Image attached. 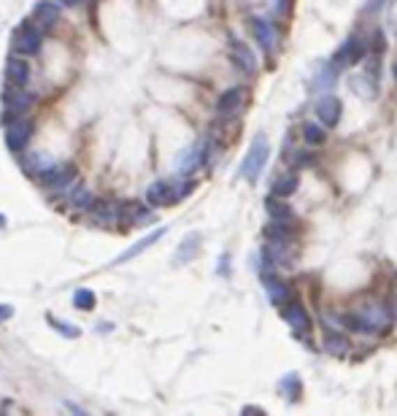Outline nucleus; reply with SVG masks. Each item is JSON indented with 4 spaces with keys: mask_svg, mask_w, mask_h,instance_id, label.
I'll use <instances>...</instances> for the list:
<instances>
[{
    "mask_svg": "<svg viewBox=\"0 0 397 416\" xmlns=\"http://www.w3.org/2000/svg\"><path fill=\"white\" fill-rule=\"evenodd\" d=\"M346 325L357 333L381 335L395 325V313L384 300H368V303H362L359 309H354L346 316Z\"/></svg>",
    "mask_w": 397,
    "mask_h": 416,
    "instance_id": "nucleus-1",
    "label": "nucleus"
},
{
    "mask_svg": "<svg viewBox=\"0 0 397 416\" xmlns=\"http://www.w3.org/2000/svg\"><path fill=\"white\" fill-rule=\"evenodd\" d=\"M3 125H6V144H8V149L11 151H22L27 146V141H30V135H33V122H27L22 114H14V111L6 108Z\"/></svg>",
    "mask_w": 397,
    "mask_h": 416,
    "instance_id": "nucleus-2",
    "label": "nucleus"
},
{
    "mask_svg": "<svg viewBox=\"0 0 397 416\" xmlns=\"http://www.w3.org/2000/svg\"><path fill=\"white\" fill-rule=\"evenodd\" d=\"M268 157H271L268 138L260 133V135L251 141L249 151H246V160H244V165H241V176H244V179H249V181H254V179L262 173V168L268 165Z\"/></svg>",
    "mask_w": 397,
    "mask_h": 416,
    "instance_id": "nucleus-3",
    "label": "nucleus"
},
{
    "mask_svg": "<svg viewBox=\"0 0 397 416\" xmlns=\"http://www.w3.org/2000/svg\"><path fill=\"white\" fill-rule=\"evenodd\" d=\"M192 184H173V181H154L147 189V203L149 206H170L179 203L181 198H187Z\"/></svg>",
    "mask_w": 397,
    "mask_h": 416,
    "instance_id": "nucleus-4",
    "label": "nucleus"
},
{
    "mask_svg": "<svg viewBox=\"0 0 397 416\" xmlns=\"http://www.w3.org/2000/svg\"><path fill=\"white\" fill-rule=\"evenodd\" d=\"M117 222H127V225H149L157 222V214L149 211L144 203L138 200H122L117 203Z\"/></svg>",
    "mask_w": 397,
    "mask_h": 416,
    "instance_id": "nucleus-5",
    "label": "nucleus"
},
{
    "mask_svg": "<svg viewBox=\"0 0 397 416\" xmlns=\"http://www.w3.org/2000/svg\"><path fill=\"white\" fill-rule=\"evenodd\" d=\"M43 43V33L33 24V22H22L17 36H14V49L20 54H38Z\"/></svg>",
    "mask_w": 397,
    "mask_h": 416,
    "instance_id": "nucleus-6",
    "label": "nucleus"
},
{
    "mask_svg": "<svg viewBox=\"0 0 397 416\" xmlns=\"http://www.w3.org/2000/svg\"><path fill=\"white\" fill-rule=\"evenodd\" d=\"M41 176V181L46 187L52 189H68V184H73V179H76V168L70 165V163H54V165H46L38 173Z\"/></svg>",
    "mask_w": 397,
    "mask_h": 416,
    "instance_id": "nucleus-7",
    "label": "nucleus"
},
{
    "mask_svg": "<svg viewBox=\"0 0 397 416\" xmlns=\"http://www.w3.org/2000/svg\"><path fill=\"white\" fill-rule=\"evenodd\" d=\"M365 41L362 38H357V36H352V38H346V41L340 43V49L335 52L333 57V68H343V65H354L359 63L362 57H365Z\"/></svg>",
    "mask_w": 397,
    "mask_h": 416,
    "instance_id": "nucleus-8",
    "label": "nucleus"
},
{
    "mask_svg": "<svg viewBox=\"0 0 397 416\" xmlns=\"http://www.w3.org/2000/svg\"><path fill=\"white\" fill-rule=\"evenodd\" d=\"M3 103H6L8 111H14V114H24L30 105L36 103V95L33 92H24L22 87H8L3 92Z\"/></svg>",
    "mask_w": 397,
    "mask_h": 416,
    "instance_id": "nucleus-9",
    "label": "nucleus"
},
{
    "mask_svg": "<svg viewBox=\"0 0 397 416\" xmlns=\"http://www.w3.org/2000/svg\"><path fill=\"white\" fill-rule=\"evenodd\" d=\"M230 60L235 63V68L244 70V73H254V70H257V57H254V52H251L249 43L232 41L230 43Z\"/></svg>",
    "mask_w": 397,
    "mask_h": 416,
    "instance_id": "nucleus-10",
    "label": "nucleus"
},
{
    "mask_svg": "<svg viewBox=\"0 0 397 416\" xmlns=\"http://www.w3.org/2000/svg\"><path fill=\"white\" fill-rule=\"evenodd\" d=\"M340 101L333 98V95H324V98H319L316 101V117H319V122L324 127H333L338 125V119H340Z\"/></svg>",
    "mask_w": 397,
    "mask_h": 416,
    "instance_id": "nucleus-11",
    "label": "nucleus"
},
{
    "mask_svg": "<svg viewBox=\"0 0 397 416\" xmlns=\"http://www.w3.org/2000/svg\"><path fill=\"white\" fill-rule=\"evenodd\" d=\"M284 319L290 322V327H292L294 333H300V335L311 333V316H308V311H306L300 303H287Z\"/></svg>",
    "mask_w": 397,
    "mask_h": 416,
    "instance_id": "nucleus-12",
    "label": "nucleus"
},
{
    "mask_svg": "<svg viewBox=\"0 0 397 416\" xmlns=\"http://www.w3.org/2000/svg\"><path fill=\"white\" fill-rule=\"evenodd\" d=\"M163 235H165V228H157L154 232H149V235H144V238H141V241H138L135 246H130V249L122 251V254H119V257L114 260V265H122V262H127V260H133V257L144 254V251H147L149 246H154V244H157V241H160Z\"/></svg>",
    "mask_w": 397,
    "mask_h": 416,
    "instance_id": "nucleus-13",
    "label": "nucleus"
},
{
    "mask_svg": "<svg viewBox=\"0 0 397 416\" xmlns=\"http://www.w3.org/2000/svg\"><path fill=\"white\" fill-rule=\"evenodd\" d=\"M244 103H246V89H244V87H232V89H227V92L219 98L216 111L225 114V117H230V114H235V111H241V105Z\"/></svg>",
    "mask_w": 397,
    "mask_h": 416,
    "instance_id": "nucleus-14",
    "label": "nucleus"
},
{
    "mask_svg": "<svg viewBox=\"0 0 397 416\" xmlns=\"http://www.w3.org/2000/svg\"><path fill=\"white\" fill-rule=\"evenodd\" d=\"M251 30L257 36V43L262 46V52L271 54L273 46H276V27L268 20H251Z\"/></svg>",
    "mask_w": 397,
    "mask_h": 416,
    "instance_id": "nucleus-15",
    "label": "nucleus"
},
{
    "mask_svg": "<svg viewBox=\"0 0 397 416\" xmlns=\"http://www.w3.org/2000/svg\"><path fill=\"white\" fill-rule=\"evenodd\" d=\"M6 76H8V82L14 84V87H24V84L30 82V68H27V63L22 57H8Z\"/></svg>",
    "mask_w": 397,
    "mask_h": 416,
    "instance_id": "nucleus-16",
    "label": "nucleus"
},
{
    "mask_svg": "<svg viewBox=\"0 0 397 416\" xmlns=\"http://www.w3.org/2000/svg\"><path fill=\"white\" fill-rule=\"evenodd\" d=\"M268 297H271L273 306H287L290 297H292V290L281 278H268Z\"/></svg>",
    "mask_w": 397,
    "mask_h": 416,
    "instance_id": "nucleus-17",
    "label": "nucleus"
},
{
    "mask_svg": "<svg viewBox=\"0 0 397 416\" xmlns=\"http://www.w3.org/2000/svg\"><path fill=\"white\" fill-rule=\"evenodd\" d=\"M36 17L41 20L43 27H52V24L60 22V6H57L54 0H41V3L36 6Z\"/></svg>",
    "mask_w": 397,
    "mask_h": 416,
    "instance_id": "nucleus-18",
    "label": "nucleus"
},
{
    "mask_svg": "<svg viewBox=\"0 0 397 416\" xmlns=\"http://www.w3.org/2000/svg\"><path fill=\"white\" fill-rule=\"evenodd\" d=\"M197 249H200V232H189L176 251V262H189L197 254Z\"/></svg>",
    "mask_w": 397,
    "mask_h": 416,
    "instance_id": "nucleus-19",
    "label": "nucleus"
},
{
    "mask_svg": "<svg viewBox=\"0 0 397 416\" xmlns=\"http://www.w3.org/2000/svg\"><path fill=\"white\" fill-rule=\"evenodd\" d=\"M300 187V179H297V173H284V176H278L276 181H273V195L276 198H287V195H292L294 189Z\"/></svg>",
    "mask_w": 397,
    "mask_h": 416,
    "instance_id": "nucleus-20",
    "label": "nucleus"
},
{
    "mask_svg": "<svg viewBox=\"0 0 397 416\" xmlns=\"http://www.w3.org/2000/svg\"><path fill=\"white\" fill-rule=\"evenodd\" d=\"M324 352H330V354H346L349 352V338L343 333H338V330H327L324 333Z\"/></svg>",
    "mask_w": 397,
    "mask_h": 416,
    "instance_id": "nucleus-21",
    "label": "nucleus"
},
{
    "mask_svg": "<svg viewBox=\"0 0 397 416\" xmlns=\"http://www.w3.org/2000/svg\"><path fill=\"white\" fill-rule=\"evenodd\" d=\"M89 214L98 219V222H114L117 219V206L111 200H92Z\"/></svg>",
    "mask_w": 397,
    "mask_h": 416,
    "instance_id": "nucleus-22",
    "label": "nucleus"
},
{
    "mask_svg": "<svg viewBox=\"0 0 397 416\" xmlns=\"http://www.w3.org/2000/svg\"><path fill=\"white\" fill-rule=\"evenodd\" d=\"M265 208H268V214H271L273 219H278V222H290V219H292V208L287 206L284 200H278L276 195H271V198H268Z\"/></svg>",
    "mask_w": 397,
    "mask_h": 416,
    "instance_id": "nucleus-23",
    "label": "nucleus"
},
{
    "mask_svg": "<svg viewBox=\"0 0 397 416\" xmlns=\"http://www.w3.org/2000/svg\"><path fill=\"white\" fill-rule=\"evenodd\" d=\"M278 387H281V392L287 395V400H297V397H300V392H303V384H300V378H297L294 373L284 376Z\"/></svg>",
    "mask_w": 397,
    "mask_h": 416,
    "instance_id": "nucleus-24",
    "label": "nucleus"
},
{
    "mask_svg": "<svg viewBox=\"0 0 397 416\" xmlns=\"http://www.w3.org/2000/svg\"><path fill=\"white\" fill-rule=\"evenodd\" d=\"M95 292L92 290H79L73 295V309H79V311H92L95 309Z\"/></svg>",
    "mask_w": 397,
    "mask_h": 416,
    "instance_id": "nucleus-25",
    "label": "nucleus"
},
{
    "mask_svg": "<svg viewBox=\"0 0 397 416\" xmlns=\"http://www.w3.org/2000/svg\"><path fill=\"white\" fill-rule=\"evenodd\" d=\"M46 322H49V325H52V327H54V330H57L60 335H65V338H79V335H82V330H79L76 325H68V322H60L57 316H46Z\"/></svg>",
    "mask_w": 397,
    "mask_h": 416,
    "instance_id": "nucleus-26",
    "label": "nucleus"
},
{
    "mask_svg": "<svg viewBox=\"0 0 397 416\" xmlns=\"http://www.w3.org/2000/svg\"><path fill=\"white\" fill-rule=\"evenodd\" d=\"M68 200H70V203H73L76 208H89V206H92V195H89V189H84V187L73 189Z\"/></svg>",
    "mask_w": 397,
    "mask_h": 416,
    "instance_id": "nucleus-27",
    "label": "nucleus"
},
{
    "mask_svg": "<svg viewBox=\"0 0 397 416\" xmlns=\"http://www.w3.org/2000/svg\"><path fill=\"white\" fill-rule=\"evenodd\" d=\"M303 138H306L308 144H322V141H324V127L308 122V125L303 127Z\"/></svg>",
    "mask_w": 397,
    "mask_h": 416,
    "instance_id": "nucleus-28",
    "label": "nucleus"
},
{
    "mask_svg": "<svg viewBox=\"0 0 397 416\" xmlns=\"http://www.w3.org/2000/svg\"><path fill=\"white\" fill-rule=\"evenodd\" d=\"M14 316V309L11 306H0V322H6V319H11Z\"/></svg>",
    "mask_w": 397,
    "mask_h": 416,
    "instance_id": "nucleus-29",
    "label": "nucleus"
},
{
    "mask_svg": "<svg viewBox=\"0 0 397 416\" xmlns=\"http://www.w3.org/2000/svg\"><path fill=\"white\" fill-rule=\"evenodd\" d=\"M287 8H290V0H278V11L287 14Z\"/></svg>",
    "mask_w": 397,
    "mask_h": 416,
    "instance_id": "nucleus-30",
    "label": "nucleus"
},
{
    "mask_svg": "<svg viewBox=\"0 0 397 416\" xmlns=\"http://www.w3.org/2000/svg\"><path fill=\"white\" fill-rule=\"evenodd\" d=\"M57 3H63V6H76V3H82V0H57Z\"/></svg>",
    "mask_w": 397,
    "mask_h": 416,
    "instance_id": "nucleus-31",
    "label": "nucleus"
},
{
    "mask_svg": "<svg viewBox=\"0 0 397 416\" xmlns=\"http://www.w3.org/2000/svg\"><path fill=\"white\" fill-rule=\"evenodd\" d=\"M0 228H6V216L3 214H0Z\"/></svg>",
    "mask_w": 397,
    "mask_h": 416,
    "instance_id": "nucleus-32",
    "label": "nucleus"
}]
</instances>
